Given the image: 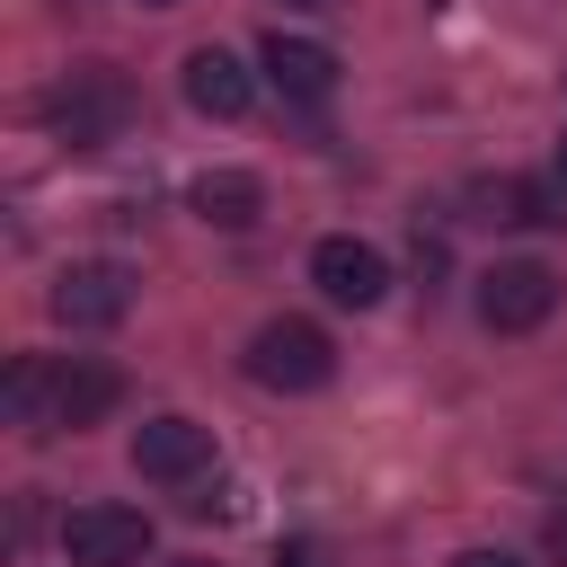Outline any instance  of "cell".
Listing matches in <instances>:
<instances>
[{"label":"cell","instance_id":"2","mask_svg":"<svg viewBox=\"0 0 567 567\" xmlns=\"http://www.w3.org/2000/svg\"><path fill=\"white\" fill-rule=\"evenodd\" d=\"M328 372H337V346H328L319 319H266L248 337V381L257 390H319Z\"/></svg>","mask_w":567,"mask_h":567},{"label":"cell","instance_id":"13","mask_svg":"<svg viewBox=\"0 0 567 567\" xmlns=\"http://www.w3.org/2000/svg\"><path fill=\"white\" fill-rule=\"evenodd\" d=\"M44 381H53L44 354H18V363H9L0 399H9V425H18V434H44Z\"/></svg>","mask_w":567,"mask_h":567},{"label":"cell","instance_id":"10","mask_svg":"<svg viewBox=\"0 0 567 567\" xmlns=\"http://www.w3.org/2000/svg\"><path fill=\"white\" fill-rule=\"evenodd\" d=\"M248 97H257V80H248L221 44H195V53H186V106H195V115L239 124V115H248Z\"/></svg>","mask_w":567,"mask_h":567},{"label":"cell","instance_id":"4","mask_svg":"<svg viewBox=\"0 0 567 567\" xmlns=\"http://www.w3.org/2000/svg\"><path fill=\"white\" fill-rule=\"evenodd\" d=\"M549 310H558V275H549L540 257H505V266L478 275V319H487L496 337H523V328H540Z\"/></svg>","mask_w":567,"mask_h":567},{"label":"cell","instance_id":"12","mask_svg":"<svg viewBox=\"0 0 567 567\" xmlns=\"http://www.w3.org/2000/svg\"><path fill=\"white\" fill-rule=\"evenodd\" d=\"M195 213H204L213 230H248V221L266 213V186H257L248 168H204V177H195Z\"/></svg>","mask_w":567,"mask_h":567},{"label":"cell","instance_id":"17","mask_svg":"<svg viewBox=\"0 0 567 567\" xmlns=\"http://www.w3.org/2000/svg\"><path fill=\"white\" fill-rule=\"evenodd\" d=\"M452 567H523V558H514V549H461Z\"/></svg>","mask_w":567,"mask_h":567},{"label":"cell","instance_id":"20","mask_svg":"<svg viewBox=\"0 0 567 567\" xmlns=\"http://www.w3.org/2000/svg\"><path fill=\"white\" fill-rule=\"evenodd\" d=\"M558 177H567V142H558Z\"/></svg>","mask_w":567,"mask_h":567},{"label":"cell","instance_id":"1","mask_svg":"<svg viewBox=\"0 0 567 567\" xmlns=\"http://www.w3.org/2000/svg\"><path fill=\"white\" fill-rule=\"evenodd\" d=\"M44 124H53L71 151H106V142L133 124V89H124V71H106V62L71 71V80L44 97Z\"/></svg>","mask_w":567,"mask_h":567},{"label":"cell","instance_id":"8","mask_svg":"<svg viewBox=\"0 0 567 567\" xmlns=\"http://www.w3.org/2000/svg\"><path fill=\"white\" fill-rule=\"evenodd\" d=\"M133 470L142 478H204L213 470V425H195V416H151L142 434H133Z\"/></svg>","mask_w":567,"mask_h":567},{"label":"cell","instance_id":"21","mask_svg":"<svg viewBox=\"0 0 567 567\" xmlns=\"http://www.w3.org/2000/svg\"><path fill=\"white\" fill-rule=\"evenodd\" d=\"M151 9H177V0H151Z\"/></svg>","mask_w":567,"mask_h":567},{"label":"cell","instance_id":"5","mask_svg":"<svg viewBox=\"0 0 567 567\" xmlns=\"http://www.w3.org/2000/svg\"><path fill=\"white\" fill-rule=\"evenodd\" d=\"M310 284H319L337 310H372V301L390 292V257H381L372 239H346V230H337V239L310 248Z\"/></svg>","mask_w":567,"mask_h":567},{"label":"cell","instance_id":"14","mask_svg":"<svg viewBox=\"0 0 567 567\" xmlns=\"http://www.w3.org/2000/svg\"><path fill=\"white\" fill-rule=\"evenodd\" d=\"M186 514H195V523H213V514H239V487H230V478H195Z\"/></svg>","mask_w":567,"mask_h":567},{"label":"cell","instance_id":"7","mask_svg":"<svg viewBox=\"0 0 567 567\" xmlns=\"http://www.w3.org/2000/svg\"><path fill=\"white\" fill-rule=\"evenodd\" d=\"M115 399H124V372L71 354V363H53V381H44V434H62V425H97Z\"/></svg>","mask_w":567,"mask_h":567},{"label":"cell","instance_id":"11","mask_svg":"<svg viewBox=\"0 0 567 567\" xmlns=\"http://www.w3.org/2000/svg\"><path fill=\"white\" fill-rule=\"evenodd\" d=\"M266 80H275L292 106H319V97L337 89V53L310 44V35H284V27H275V35H266Z\"/></svg>","mask_w":567,"mask_h":567},{"label":"cell","instance_id":"15","mask_svg":"<svg viewBox=\"0 0 567 567\" xmlns=\"http://www.w3.org/2000/svg\"><path fill=\"white\" fill-rule=\"evenodd\" d=\"M275 567H328V549H319V540H284V549H275Z\"/></svg>","mask_w":567,"mask_h":567},{"label":"cell","instance_id":"6","mask_svg":"<svg viewBox=\"0 0 567 567\" xmlns=\"http://www.w3.org/2000/svg\"><path fill=\"white\" fill-rule=\"evenodd\" d=\"M124 310H133V275H124L115 257L62 266V284H53V319H62V328H115Z\"/></svg>","mask_w":567,"mask_h":567},{"label":"cell","instance_id":"16","mask_svg":"<svg viewBox=\"0 0 567 567\" xmlns=\"http://www.w3.org/2000/svg\"><path fill=\"white\" fill-rule=\"evenodd\" d=\"M540 549L567 567V505H549V523H540Z\"/></svg>","mask_w":567,"mask_h":567},{"label":"cell","instance_id":"9","mask_svg":"<svg viewBox=\"0 0 567 567\" xmlns=\"http://www.w3.org/2000/svg\"><path fill=\"white\" fill-rule=\"evenodd\" d=\"M470 221L487 230H523V221H567V177H478L470 186Z\"/></svg>","mask_w":567,"mask_h":567},{"label":"cell","instance_id":"18","mask_svg":"<svg viewBox=\"0 0 567 567\" xmlns=\"http://www.w3.org/2000/svg\"><path fill=\"white\" fill-rule=\"evenodd\" d=\"M168 567H213V558H168Z\"/></svg>","mask_w":567,"mask_h":567},{"label":"cell","instance_id":"3","mask_svg":"<svg viewBox=\"0 0 567 567\" xmlns=\"http://www.w3.org/2000/svg\"><path fill=\"white\" fill-rule=\"evenodd\" d=\"M62 549H71V567H142L151 558V514L142 505H71V523H62Z\"/></svg>","mask_w":567,"mask_h":567},{"label":"cell","instance_id":"19","mask_svg":"<svg viewBox=\"0 0 567 567\" xmlns=\"http://www.w3.org/2000/svg\"><path fill=\"white\" fill-rule=\"evenodd\" d=\"M284 9H328V0H284Z\"/></svg>","mask_w":567,"mask_h":567}]
</instances>
